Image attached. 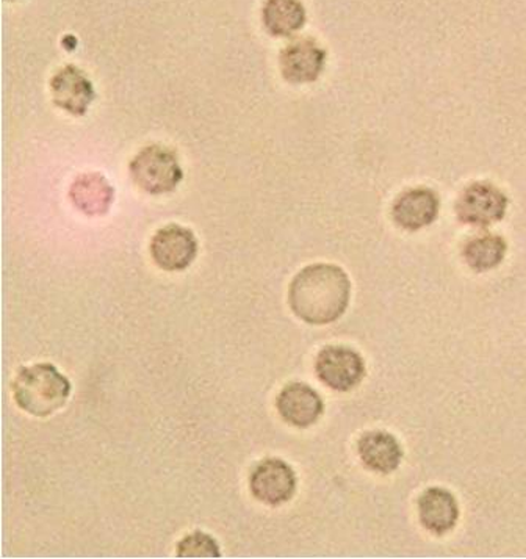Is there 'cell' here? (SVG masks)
<instances>
[{"label": "cell", "mask_w": 526, "mask_h": 559, "mask_svg": "<svg viewBox=\"0 0 526 559\" xmlns=\"http://www.w3.org/2000/svg\"><path fill=\"white\" fill-rule=\"evenodd\" d=\"M351 281L334 263H312L297 273L288 287L295 316L312 326L337 322L349 306Z\"/></svg>", "instance_id": "cell-1"}, {"label": "cell", "mask_w": 526, "mask_h": 559, "mask_svg": "<svg viewBox=\"0 0 526 559\" xmlns=\"http://www.w3.org/2000/svg\"><path fill=\"white\" fill-rule=\"evenodd\" d=\"M71 381L52 364L21 367L13 381L16 405L34 417H49L67 405Z\"/></svg>", "instance_id": "cell-2"}, {"label": "cell", "mask_w": 526, "mask_h": 559, "mask_svg": "<svg viewBox=\"0 0 526 559\" xmlns=\"http://www.w3.org/2000/svg\"><path fill=\"white\" fill-rule=\"evenodd\" d=\"M129 173L133 183L150 194H167L178 189L183 171L178 155L162 144H150L132 158Z\"/></svg>", "instance_id": "cell-3"}, {"label": "cell", "mask_w": 526, "mask_h": 559, "mask_svg": "<svg viewBox=\"0 0 526 559\" xmlns=\"http://www.w3.org/2000/svg\"><path fill=\"white\" fill-rule=\"evenodd\" d=\"M507 200L499 187L489 182H474L461 191L456 201V216L464 225L489 227L502 222L506 215Z\"/></svg>", "instance_id": "cell-4"}, {"label": "cell", "mask_w": 526, "mask_h": 559, "mask_svg": "<svg viewBox=\"0 0 526 559\" xmlns=\"http://www.w3.org/2000/svg\"><path fill=\"white\" fill-rule=\"evenodd\" d=\"M315 373L326 388L349 392L366 377V362L356 349L344 345H327L315 359Z\"/></svg>", "instance_id": "cell-5"}, {"label": "cell", "mask_w": 526, "mask_h": 559, "mask_svg": "<svg viewBox=\"0 0 526 559\" xmlns=\"http://www.w3.org/2000/svg\"><path fill=\"white\" fill-rule=\"evenodd\" d=\"M150 250L158 269L165 272H183L196 259L200 243L192 229L171 223L154 234Z\"/></svg>", "instance_id": "cell-6"}, {"label": "cell", "mask_w": 526, "mask_h": 559, "mask_svg": "<svg viewBox=\"0 0 526 559\" xmlns=\"http://www.w3.org/2000/svg\"><path fill=\"white\" fill-rule=\"evenodd\" d=\"M297 486L298 478L294 467L279 457H266L251 471L252 497L268 507H279L294 499Z\"/></svg>", "instance_id": "cell-7"}, {"label": "cell", "mask_w": 526, "mask_h": 559, "mask_svg": "<svg viewBox=\"0 0 526 559\" xmlns=\"http://www.w3.org/2000/svg\"><path fill=\"white\" fill-rule=\"evenodd\" d=\"M326 59V50L316 39L311 36L297 38L280 50V74L288 84H312L323 74Z\"/></svg>", "instance_id": "cell-8"}, {"label": "cell", "mask_w": 526, "mask_h": 559, "mask_svg": "<svg viewBox=\"0 0 526 559\" xmlns=\"http://www.w3.org/2000/svg\"><path fill=\"white\" fill-rule=\"evenodd\" d=\"M50 93L57 107L72 117H85L95 100V86L81 68L74 64L61 68L50 79Z\"/></svg>", "instance_id": "cell-9"}, {"label": "cell", "mask_w": 526, "mask_h": 559, "mask_svg": "<svg viewBox=\"0 0 526 559\" xmlns=\"http://www.w3.org/2000/svg\"><path fill=\"white\" fill-rule=\"evenodd\" d=\"M279 416L295 428H309L323 416L324 403L320 393L306 382H290L276 399Z\"/></svg>", "instance_id": "cell-10"}, {"label": "cell", "mask_w": 526, "mask_h": 559, "mask_svg": "<svg viewBox=\"0 0 526 559\" xmlns=\"http://www.w3.org/2000/svg\"><path fill=\"white\" fill-rule=\"evenodd\" d=\"M439 207H441V201L434 190L428 187H416L398 194L392 205V218L402 229L416 233L431 226L438 219Z\"/></svg>", "instance_id": "cell-11"}, {"label": "cell", "mask_w": 526, "mask_h": 559, "mask_svg": "<svg viewBox=\"0 0 526 559\" xmlns=\"http://www.w3.org/2000/svg\"><path fill=\"white\" fill-rule=\"evenodd\" d=\"M459 504L450 490L428 488L419 499V519L425 530L435 536L452 532L459 521Z\"/></svg>", "instance_id": "cell-12"}, {"label": "cell", "mask_w": 526, "mask_h": 559, "mask_svg": "<svg viewBox=\"0 0 526 559\" xmlns=\"http://www.w3.org/2000/svg\"><path fill=\"white\" fill-rule=\"evenodd\" d=\"M360 461L374 474H394L403 460V449L398 439L387 431H369L359 439Z\"/></svg>", "instance_id": "cell-13"}, {"label": "cell", "mask_w": 526, "mask_h": 559, "mask_svg": "<svg viewBox=\"0 0 526 559\" xmlns=\"http://www.w3.org/2000/svg\"><path fill=\"white\" fill-rule=\"evenodd\" d=\"M70 200L86 216L107 215L115 201L113 187L99 173H88L75 178L70 189Z\"/></svg>", "instance_id": "cell-14"}, {"label": "cell", "mask_w": 526, "mask_h": 559, "mask_svg": "<svg viewBox=\"0 0 526 559\" xmlns=\"http://www.w3.org/2000/svg\"><path fill=\"white\" fill-rule=\"evenodd\" d=\"M308 21L301 0H265L262 7L263 28L275 38H291Z\"/></svg>", "instance_id": "cell-15"}, {"label": "cell", "mask_w": 526, "mask_h": 559, "mask_svg": "<svg viewBox=\"0 0 526 559\" xmlns=\"http://www.w3.org/2000/svg\"><path fill=\"white\" fill-rule=\"evenodd\" d=\"M507 243L497 234L468 238L463 247V259L468 269L477 273L491 272L506 258Z\"/></svg>", "instance_id": "cell-16"}, {"label": "cell", "mask_w": 526, "mask_h": 559, "mask_svg": "<svg viewBox=\"0 0 526 559\" xmlns=\"http://www.w3.org/2000/svg\"><path fill=\"white\" fill-rule=\"evenodd\" d=\"M176 555L179 558H219L218 543L204 532H193L179 540L176 546Z\"/></svg>", "instance_id": "cell-17"}, {"label": "cell", "mask_w": 526, "mask_h": 559, "mask_svg": "<svg viewBox=\"0 0 526 559\" xmlns=\"http://www.w3.org/2000/svg\"><path fill=\"white\" fill-rule=\"evenodd\" d=\"M7 2H13V0H7Z\"/></svg>", "instance_id": "cell-18"}]
</instances>
